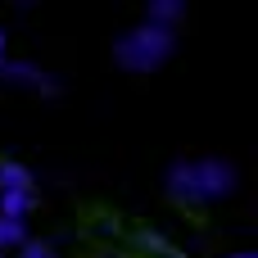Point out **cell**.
<instances>
[{"label":"cell","mask_w":258,"mask_h":258,"mask_svg":"<svg viewBox=\"0 0 258 258\" xmlns=\"http://www.w3.org/2000/svg\"><path fill=\"white\" fill-rule=\"evenodd\" d=\"M172 50H177V32L145 18V23H136V27L113 45V59H118V68H127V73H159V68L172 59Z\"/></svg>","instance_id":"cell-2"},{"label":"cell","mask_w":258,"mask_h":258,"mask_svg":"<svg viewBox=\"0 0 258 258\" xmlns=\"http://www.w3.org/2000/svg\"><path fill=\"white\" fill-rule=\"evenodd\" d=\"M0 258H5V254H0Z\"/></svg>","instance_id":"cell-10"},{"label":"cell","mask_w":258,"mask_h":258,"mask_svg":"<svg viewBox=\"0 0 258 258\" xmlns=\"http://www.w3.org/2000/svg\"><path fill=\"white\" fill-rule=\"evenodd\" d=\"M240 186V172L222 159H186L168 168V195L181 204H213Z\"/></svg>","instance_id":"cell-1"},{"label":"cell","mask_w":258,"mask_h":258,"mask_svg":"<svg viewBox=\"0 0 258 258\" xmlns=\"http://www.w3.org/2000/svg\"><path fill=\"white\" fill-rule=\"evenodd\" d=\"M32 204H36V195H0V218L5 222H27Z\"/></svg>","instance_id":"cell-4"},{"label":"cell","mask_w":258,"mask_h":258,"mask_svg":"<svg viewBox=\"0 0 258 258\" xmlns=\"http://www.w3.org/2000/svg\"><path fill=\"white\" fill-rule=\"evenodd\" d=\"M0 195H36V181L23 163L14 159H0Z\"/></svg>","instance_id":"cell-3"},{"label":"cell","mask_w":258,"mask_h":258,"mask_svg":"<svg viewBox=\"0 0 258 258\" xmlns=\"http://www.w3.org/2000/svg\"><path fill=\"white\" fill-rule=\"evenodd\" d=\"M145 18H150V23H163V27H172V32H177V23L186 18V9H181V5H172V0H154V5L145 9Z\"/></svg>","instance_id":"cell-5"},{"label":"cell","mask_w":258,"mask_h":258,"mask_svg":"<svg viewBox=\"0 0 258 258\" xmlns=\"http://www.w3.org/2000/svg\"><path fill=\"white\" fill-rule=\"evenodd\" d=\"M231 258H258V254H254V249H240V254H231Z\"/></svg>","instance_id":"cell-9"},{"label":"cell","mask_w":258,"mask_h":258,"mask_svg":"<svg viewBox=\"0 0 258 258\" xmlns=\"http://www.w3.org/2000/svg\"><path fill=\"white\" fill-rule=\"evenodd\" d=\"M5 54H9V32L0 27V63H5Z\"/></svg>","instance_id":"cell-8"},{"label":"cell","mask_w":258,"mask_h":258,"mask_svg":"<svg viewBox=\"0 0 258 258\" xmlns=\"http://www.w3.org/2000/svg\"><path fill=\"white\" fill-rule=\"evenodd\" d=\"M23 258H59V249L54 245H41V240H27L23 245Z\"/></svg>","instance_id":"cell-7"},{"label":"cell","mask_w":258,"mask_h":258,"mask_svg":"<svg viewBox=\"0 0 258 258\" xmlns=\"http://www.w3.org/2000/svg\"><path fill=\"white\" fill-rule=\"evenodd\" d=\"M27 245V222H5L0 218V254L5 249H23Z\"/></svg>","instance_id":"cell-6"}]
</instances>
